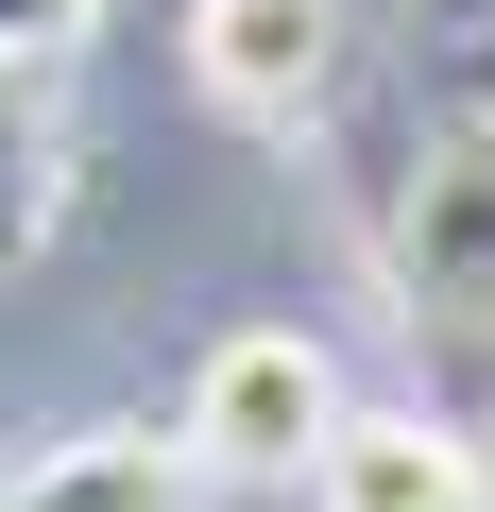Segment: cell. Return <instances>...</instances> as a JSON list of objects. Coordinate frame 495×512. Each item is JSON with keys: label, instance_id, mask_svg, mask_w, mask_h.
I'll return each mask as SVG.
<instances>
[{"label": "cell", "instance_id": "cell-5", "mask_svg": "<svg viewBox=\"0 0 495 512\" xmlns=\"http://www.w3.org/2000/svg\"><path fill=\"white\" fill-rule=\"evenodd\" d=\"M0 512H205V461L154 444V427H86V444L0 478Z\"/></svg>", "mask_w": 495, "mask_h": 512}, {"label": "cell", "instance_id": "cell-4", "mask_svg": "<svg viewBox=\"0 0 495 512\" xmlns=\"http://www.w3.org/2000/svg\"><path fill=\"white\" fill-rule=\"evenodd\" d=\"M393 274H410V308H495V137H461V154L410 188Z\"/></svg>", "mask_w": 495, "mask_h": 512}, {"label": "cell", "instance_id": "cell-8", "mask_svg": "<svg viewBox=\"0 0 495 512\" xmlns=\"http://www.w3.org/2000/svg\"><path fill=\"white\" fill-rule=\"evenodd\" d=\"M444 86H461V120L495 137V35H444Z\"/></svg>", "mask_w": 495, "mask_h": 512}, {"label": "cell", "instance_id": "cell-1", "mask_svg": "<svg viewBox=\"0 0 495 512\" xmlns=\"http://www.w3.org/2000/svg\"><path fill=\"white\" fill-rule=\"evenodd\" d=\"M342 410H359V393H342V359H325L308 325H222V342L188 359V410H171V444H188L205 478H308Z\"/></svg>", "mask_w": 495, "mask_h": 512}, {"label": "cell", "instance_id": "cell-2", "mask_svg": "<svg viewBox=\"0 0 495 512\" xmlns=\"http://www.w3.org/2000/svg\"><path fill=\"white\" fill-rule=\"evenodd\" d=\"M342 35H359V0H188V69L239 120H308L342 86Z\"/></svg>", "mask_w": 495, "mask_h": 512}, {"label": "cell", "instance_id": "cell-3", "mask_svg": "<svg viewBox=\"0 0 495 512\" xmlns=\"http://www.w3.org/2000/svg\"><path fill=\"white\" fill-rule=\"evenodd\" d=\"M308 512H495V478H478V427L342 410V427H325V461H308Z\"/></svg>", "mask_w": 495, "mask_h": 512}, {"label": "cell", "instance_id": "cell-6", "mask_svg": "<svg viewBox=\"0 0 495 512\" xmlns=\"http://www.w3.org/2000/svg\"><path fill=\"white\" fill-rule=\"evenodd\" d=\"M52 205H69V137H52V103H35V69H0V274L52 239Z\"/></svg>", "mask_w": 495, "mask_h": 512}, {"label": "cell", "instance_id": "cell-7", "mask_svg": "<svg viewBox=\"0 0 495 512\" xmlns=\"http://www.w3.org/2000/svg\"><path fill=\"white\" fill-rule=\"evenodd\" d=\"M86 18H103V0H0V69H52Z\"/></svg>", "mask_w": 495, "mask_h": 512}, {"label": "cell", "instance_id": "cell-9", "mask_svg": "<svg viewBox=\"0 0 495 512\" xmlns=\"http://www.w3.org/2000/svg\"><path fill=\"white\" fill-rule=\"evenodd\" d=\"M427 35H495V0H427Z\"/></svg>", "mask_w": 495, "mask_h": 512}, {"label": "cell", "instance_id": "cell-10", "mask_svg": "<svg viewBox=\"0 0 495 512\" xmlns=\"http://www.w3.org/2000/svg\"><path fill=\"white\" fill-rule=\"evenodd\" d=\"M478 478H495V427H478Z\"/></svg>", "mask_w": 495, "mask_h": 512}]
</instances>
